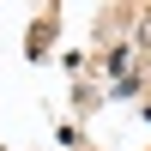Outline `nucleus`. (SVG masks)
<instances>
[{"instance_id": "obj_1", "label": "nucleus", "mask_w": 151, "mask_h": 151, "mask_svg": "<svg viewBox=\"0 0 151 151\" xmlns=\"http://www.w3.org/2000/svg\"><path fill=\"white\" fill-rule=\"evenodd\" d=\"M139 48L151 55V12H145V24H139Z\"/></svg>"}]
</instances>
